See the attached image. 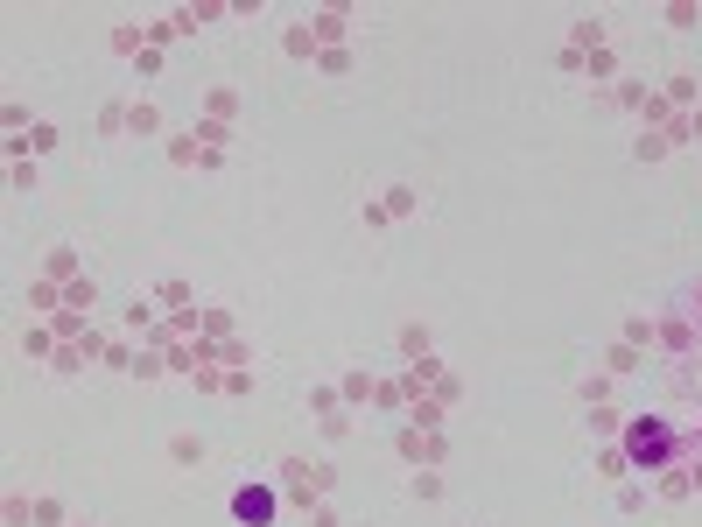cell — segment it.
<instances>
[{
  "label": "cell",
  "mask_w": 702,
  "mask_h": 527,
  "mask_svg": "<svg viewBox=\"0 0 702 527\" xmlns=\"http://www.w3.org/2000/svg\"><path fill=\"white\" fill-rule=\"evenodd\" d=\"M225 148H232V127H218V120H190L183 134H169L176 169H225Z\"/></svg>",
  "instance_id": "cell-1"
},
{
  "label": "cell",
  "mask_w": 702,
  "mask_h": 527,
  "mask_svg": "<svg viewBox=\"0 0 702 527\" xmlns=\"http://www.w3.org/2000/svg\"><path fill=\"white\" fill-rule=\"evenodd\" d=\"M618 450H625L639 471H660V464H674V429L653 422V415H632V422L618 429Z\"/></svg>",
  "instance_id": "cell-2"
},
{
  "label": "cell",
  "mask_w": 702,
  "mask_h": 527,
  "mask_svg": "<svg viewBox=\"0 0 702 527\" xmlns=\"http://www.w3.org/2000/svg\"><path fill=\"white\" fill-rule=\"evenodd\" d=\"M394 450H401V464H408V471H443V457H450V436H443V429H415V422H401Z\"/></svg>",
  "instance_id": "cell-3"
},
{
  "label": "cell",
  "mask_w": 702,
  "mask_h": 527,
  "mask_svg": "<svg viewBox=\"0 0 702 527\" xmlns=\"http://www.w3.org/2000/svg\"><path fill=\"white\" fill-rule=\"evenodd\" d=\"M415 211H422V190H408V183H394V190H380V197H366V204H359L366 232H380V225H408Z\"/></svg>",
  "instance_id": "cell-4"
},
{
  "label": "cell",
  "mask_w": 702,
  "mask_h": 527,
  "mask_svg": "<svg viewBox=\"0 0 702 527\" xmlns=\"http://www.w3.org/2000/svg\"><path fill=\"white\" fill-rule=\"evenodd\" d=\"M281 492H288L295 506H323V499H330V464L288 457V464H281Z\"/></svg>",
  "instance_id": "cell-5"
},
{
  "label": "cell",
  "mask_w": 702,
  "mask_h": 527,
  "mask_svg": "<svg viewBox=\"0 0 702 527\" xmlns=\"http://www.w3.org/2000/svg\"><path fill=\"white\" fill-rule=\"evenodd\" d=\"M85 366H106V331H78V338H64L57 359H50V373H85Z\"/></svg>",
  "instance_id": "cell-6"
},
{
  "label": "cell",
  "mask_w": 702,
  "mask_h": 527,
  "mask_svg": "<svg viewBox=\"0 0 702 527\" xmlns=\"http://www.w3.org/2000/svg\"><path fill=\"white\" fill-rule=\"evenodd\" d=\"M597 50H611V29H604V22H590V15H583V22H576V29H569V43H562V71H569V78H576V64H583V57H597Z\"/></svg>",
  "instance_id": "cell-7"
},
{
  "label": "cell",
  "mask_w": 702,
  "mask_h": 527,
  "mask_svg": "<svg viewBox=\"0 0 702 527\" xmlns=\"http://www.w3.org/2000/svg\"><path fill=\"white\" fill-rule=\"evenodd\" d=\"M309 22V36H316V57L323 50H351V15L344 8H316V15H302Z\"/></svg>",
  "instance_id": "cell-8"
},
{
  "label": "cell",
  "mask_w": 702,
  "mask_h": 527,
  "mask_svg": "<svg viewBox=\"0 0 702 527\" xmlns=\"http://www.w3.org/2000/svg\"><path fill=\"white\" fill-rule=\"evenodd\" d=\"M36 275H43V282H57V289H71V282H85V260H78V246H50Z\"/></svg>",
  "instance_id": "cell-9"
},
{
  "label": "cell",
  "mask_w": 702,
  "mask_h": 527,
  "mask_svg": "<svg viewBox=\"0 0 702 527\" xmlns=\"http://www.w3.org/2000/svg\"><path fill=\"white\" fill-rule=\"evenodd\" d=\"M660 99H667L674 113H695V106H702V71H667Z\"/></svg>",
  "instance_id": "cell-10"
},
{
  "label": "cell",
  "mask_w": 702,
  "mask_h": 527,
  "mask_svg": "<svg viewBox=\"0 0 702 527\" xmlns=\"http://www.w3.org/2000/svg\"><path fill=\"white\" fill-rule=\"evenodd\" d=\"M57 345H64V338H57V324H50V317H29V324H22V352H29V359H43V366H50V359H57Z\"/></svg>",
  "instance_id": "cell-11"
},
{
  "label": "cell",
  "mask_w": 702,
  "mask_h": 527,
  "mask_svg": "<svg viewBox=\"0 0 702 527\" xmlns=\"http://www.w3.org/2000/svg\"><path fill=\"white\" fill-rule=\"evenodd\" d=\"M337 394H344V408H373V394H380V373H366V366H351V373L337 380Z\"/></svg>",
  "instance_id": "cell-12"
},
{
  "label": "cell",
  "mask_w": 702,
  "mask_h": 527,
  "mask_svg": "<svg viewBox=\"0 0 702 527\" xmlns=\"http://www.w3.org/2000/svg\"><path fill=\"white\" fill-rule=\"evenodd\" d=\"M604 99H611L618 113H632V120H639V113H646V99H653V85H646V78H618Z\"/></svg>",
  "instance_id": "cell-13"
},
{
  "label": "cell",
  "mask_w": 702,
  "mask_h": 527,
  "mask_svg": "<svg viewBox=\"0 0 702 527\" xmlns=\"http://www.w3.org/2000/svg\"><path fill=\"white\" fill-rule=\"evenodd\" d=\"M576 394H583V408H618V380H611L604 366H597V373H583V387H576Z\"/></svg>",
  "instance_id": "cell-14"
},
{
  "label": "cell",
  "mask_w": 702,
  "mask_h": 527,
  "mask_svg": "<svg viewBox=\"0 0 702 527\" xmlns=\"http://www.w3.org/2000/svg\"><path fill=\"white\" fill-rule=\"evenodd\" d=\"M653 492H660V499H688V492H695V471H688V464H660V471H653Z\"/></svg>",
  "instance_id": "cell-15"
},
{
  "label": "cell",
  "mask_w": 702,
  "mask_h": 527,
  "mask_svg": "<svg viewBox=\"0 0 702 527\" xmlns=\"http://www.w3.org/2000/svg\"><path fill=\"white\" fill-rule=\"evenodd\" d=\"M576 78H590V85H604V92H611V85H618V50H597V57H583V64H576Z\"/></svg>",
  "instance_id": "cell-16"
},
{
  "label": "cell",
  "mask_w": 702,
  "mask_h": 527,
  "mask_svg": "<svg viewBox=\"0 0 702 527\" xmlns=\"http://www.w3.org/2000/svg\"><path fill=\"white\" fill-rule=\"evenodd\" d=\"M204 120L232 127V120H239V92H232V85H211V92H204Z\"/></svg>",
  "instance_id": "cell-17"
},
{
  "label": "cell",
  "mask_w": 702,
  "mask_h": 527,
  "mask_svg": "<svg viewBox=\"0 0 702 527\" xmlns=\"http://www.w3.org/2000/svg\"><path fill=\"white\" fill-rule=\"evenodd\" d=\"M127 134H141V141L162 134V106L155 99H127Z\"/></svg>",
  "instance_id": "cell-18"
},
{
  "label": "cell",
  "mask_w": 702,
  "mask_h": 527,
  "mask_svg": "<svg viewBox=\"0 0 702 527\" xmlns=\"http://www.w3.org/2000/svg\"><path fill=\"white\" fill-rule=\"evenodd\" d=\"M674 148H681L674 134H653V127H639V134H632V155H639V162H667Z\"/></svg>",
  "instance_id": "cell-19"
},
{
  "label": "cell",
  "mask_w": 702,
  "mask_h": 527,
  "mask_svg": "<svg viewBox=\"0 0 702 527\" xmlns=\"http://www.w3.org/2000/svg\"><path fill=\"white\" fill-rule=\"evenodd\" d=\"M408 422H415V429H443V422H450V408H443L436 394H408Z\"/></svg>",
  "instance_id": "cell-20"
},
{
  "label": "cell",
  "mask_w": 702,
  "mask_h": 527,
  "mask_svg": "<svg viewBox=\"0 0 702 527\" xmlns=\"http://www.w3.org/2000/svg\"><path fill=\"white\" fill-rule=\"evenodd\" d=\"M232 506H239V520H246V527H267V513H274V492H260V485H246V492H239Z\"/></svg>",
  "instance_id": "cell-21"
},
{
  "label": "cell",
  "mask_w": 702,
  "mask_h": 527,
  "mask_svg": "<svg viewBox=\"0 0 702 527\" xmlns=\"http://www.w3.org/2000/svg\"><path fill=\"white\" fill-rule=\"evenodd\" d=\"M281 50H288L295 64H316V36H309V22H288V29H281Z\"/></svg>",
  "instance_id": "cell-22"
},
{
  "label": "cell",
  "mask_w": 702,
  "mask_h": 527,
  "mask_svg": "<svg viewBox=\"0 0 702 527\" xmlns=\"http://www.w3.org/2000/svg\"><path fill=\"white\" fill-rule=\"evenodd\" d=\"M57 310H64V289L36 275V282H29V317H57Z\"/></svg>",
  "instance_id": "cell-23"
},
{
  "label": "cell",
  "mask_w": 702,
  "mask_h": 527,
  "mask_svg": "<svg viewBox=\"0 0 702 527\" xmlns=\"http://www.w3.org/2000/svg\"><path fill=\"white\" fill-rule=\"evenodd\" d=\"M373 408H380V415H408V373H394V380H380V394H373Z\"/></svg>",
  "instance_id": "cell-24"
},
{
  "label": "cell",
  "mask_w": 702,
  "mask_h": 527,
  "mask_svg": "<svg viewBox=\"0 0 702 527\" xmlns=\"http://www.w3.org/2000/svg\"><path fill=\"white\" fill-rule=\"evenodd\" d=\"M204 338H211V345H232V338H239V324H232V310H218V303H204Z\"/></svg>",
  "instance_id": "cell-25"
},
{
  "label": "cell",
  "mask_w": 702,
  "mask_h": 527,
  "mask_svg": "<svg viewBox=\"0 0 702 527\" xmlns=\"http://www.w3.org/2000/svg\"><path fill=\"white\" fill-rule=\"evenodd\" d=\"M639 359H646V352H639V345H625V338H618V345H611V352H604V373H611V380H625V373H639Z\"/></svg>",
  "instance_id": "cell-26"
},
{
  "label": "cell",
  "mask_w": 702,
  "mask_h": 527,
  "mask_svg": "<svg viewBox=\"0 0 702 527\" xmlns=\"http://www.w3.org/2000/svg\"><path fill=\"white\" fill-rule=\"evenodd\" d=\"M625 471H632V457H625L618 443H604V450H597V478H604V485H625Z\"/></svg>",
  "instance_id": "cell-27"
},
{
  "label": "cell",
  "mask_w": 702,
  "mask_h": 527,
  "mask_svg": "<svg viewBox=\"0 0 702 527\" xmlns=\"http://www.w3.org/2000/svg\"><path fill=\"white\" fill-rule=\"evenodd\" d=\"M113 50H120V57H141V50H148V22H141V29L120 22V29H113Z\"/></svg>",
  "instance_id": "cell-28"
},
{
  "label": "cell",
  "mask_w": 702,
  "mask_h": 527,
  "mask_svg": "<svg viewBox=\"0 0 702 527\" xmlns=\"http://www.w3.org/2000/svg\"><path fill=\"white\" fill-rule=\"evenodd\" d=\"M309 415H316V422L344 415V394H337V387H309Z\"/></svg>",
  "instance_id": "cell-29"
},
{
  "label": "cell",
  "mask_w": 702,
  "mask_h": 527,
  "mask_svg": "<svg viewBox=\"0 0 702 527\" xmlns=\"http://www.w3.org/2000/svg\"><path fill=\"white\" fill-rule=\"evenodd\" d=\"M660 22H667V29H695V22H702V8H695V0H667Z\"/></svg>",
  "instance_id": "cell-30"
},
{
  "label": "cell",
  "mask_w": 702,
  "mask_h": 527,
  "mask_svg": "<svg viewBox=\"0 0 702 527\" xmlns=\"http://www.w3.org/2000/svg\"><path fill=\"white\" fill-rule=\"evenodd\" d=\"M92 303H99V282H92V275L64 289V310H85V317H92Z\"/></svg>",
  "instance_id": "cell-31"
},
{
  "label": "cell",
  "mask_w": 702,
  "mask_h": 527,
  "mask_svg": "<svg viewBox=\"0 0 702 527\" xmlns=\"http://www.w3.org/2000/svg\"><path fill=\"white\" fill-rule=\"evenodd\" d=\"M155 303H162V310H197V303H190V282H176V275L155 289Z\"/></svg>",
  "instance_id": "cell-32"
},
{
  "label": "cell",
  "mask_w": 702,
  "mask_h": 527,
  "mask_svg": "<svg viewBox=\"0 0 702 527\" xmlns=\"http://www.w3.org/2000/svg\"><path fill=\"white\" fill-rule=\"evenodd\" d=\"M625 345H639V352L660 345V324H653V317H625Z\"/></svg>",
  "instance_id": "cell-33"
},
{
  "label": "cell",
  "mask_w": 702,
  "mask_h": 527,
  "mask_svg": "<svg viewBox=\"0 0 702 527\" xmlns=\"http://www.w3.org/2000/svg\"><path fill=\"white\" fill-rule=\"evenodd\" d=\"M618 429H625V415H618V408H590V436H597V443H611Z\"/></svg>",
  "instance_id": "cell-34"
},
{
  "label": "cell",
  "mask_w": 702,
  "mask_h": 527,
  "mask_svg": "<svg viewBox=\"0 0 702 527\" xmlns=\"http://www.w3.org/2000/svg\"><path fill=\"white\" fill-rule=\"evenodd\" d=\"M0 513H8V527H36V499H22V492H8Z\"/></svg>",
  "instance_id": "cell-35"
},
{
  "label": "cell",
  "mask_w": 702,
  "mask_h": 527,
  "mask_svg": "<svg viewBox=\"0 0 702 527\" xmlns=\"http://www.w3.org/2000/svg\"><path fill=\"white\" fill-rule=\"evenodd\" d=\"M429 352H436V345H429V331H422V324H408V331H401V359H429Z\"/></svg>",
  "instance_id": "cell-36"
},
{
  "label": "cell",
  "mask_w": 702,
  "mask_h": 527,
  "mask_svg": "<svg viewBox=\"0 0 702 527\" xmlns=\"http://www.w3.org/2000/svg\"><path fill=\"white\" fill-rule=\"evenodd\" d=\"M218 394H232V401H246L253 394V366H225V387Z\"/></svg>",
  "instance_id": "cell-37"
},
{
  "label": "cell",
  "mask_w": 702,
  "mask_h": 527,
  "mask_svg": "<svg viewBox=\"0 0 702 527\" xmlns=\"http://www.w3.org/2000/svg\"><path fill=\"white\" fill-rule=\"evenodd\" d=\"M36 527H71V506L64 499H36Z\"/></svg>",
  "instance_id": "cell-38"
},
{
  "label": "cell",
  "mask_w": 702,
  "mask_h": 527,
  "mask_svg": "<svg viewBox=\"0 0 702 527\" xmlns=\"http://www.w3.org/2000/svg\"><path fill=\"white\" fill-rule=\"evenodd\" d=\"M316 71H323V78H344V71H351V50H323Z\"/></svg>",
  "instance_id": "cell-39"
},
{
  "label": "cell",
  "mask_w": 702,
  "mask_h": 527,
  "mask_svg": "<svg viewBox=\"0 0 702 527\" xmlns=\"http://www.w3.org/2000/svg\"><path fill=\"white\" fill-rule=\"evenodd\" d=\"M408 485H415V499H443V471H415Z\"/></svg>",
  "instance_id": "cell-40"
},
{
  "label": "cell",
  "mask_w": 702,
  "mask_h": 527,
  "mask_svg": "<svg viewBox=\"0 0 702 527\" xmlns=\"http://www.w3.org/2000/svg\"><path fill=\"white\" fill-rule=\"evenodd\" d=\"M99 134H127V99H120V106H106V113H99Z\"/></svg>",
  "instance_id": "cell-41"
},
{
  "label": "cell",
  "mask_w": 702,
  "mask_h": 527,
  "mask_svg": "<svg viewBox=\"0 0 702 527\" xmlns=\"http://www.w3.org/2000/svg\"><path fill=\"white\" fill-rule=\"evenodd\" d=\"M218 359H225V366H253V345H246V338H232V345H218Z\"/></svg>",
  "instance_id": "cell-42"
},
{
  "label": "cell",
  "mask_w": 702,
  "mask_h": 527,
  "mask_svg": "<svg viewBox=\"0 0 702 527\" xmlns=\"http://www.w3.org/2000/svg\"><path fill=\"white\" fill-rule=\"evenodd\" d=\"M169 457H176V464H197V457H204V443H197V436H176V443H169Z\"/></svg>",
  "instance_id": "cell-43"
},
{
  "label": "cell",
  "mask_w": 702,
  "mask_h": 527,
  "mask_svg": "<svg viewBox=\"0 0 702 527\" xmlns=\"http://www.w3.org/2000/svg\"><path fill=\"white\" fill-rule=\"evenodd\" d=\"M8 183L15 190H36V162H8Z\"/></svg>",
  "instance_id": "cell-44"
},
{
  "label": "cell",
  "mask_w": 702,
  "mask_h": 527,
  "mask_svg": "<svg viewBox=\"0 0 702 527\" xmlns=\"http://www.w3.org/2000/svg\"><path fill=\"white\" fill-rule=\"evenodd\" d=\"M309 527H344V520H337V506L323 499V506H309Z\"/></svg>",
  "instance_id": "cell-45"
},
{
  "label": "cell",
  "mask_w": 702,
  "mask_h": 527,
  "mask_svg": "<svg viewBox=\"0 0 702 527\" xmlns=\"http://www.w3.org/2000/svg\"><path fill=\"white\" fill-rule=\"evenodd\" d=\"M688 148H702V106L688 113Z\"/></svg>",
  "instance_id": "cell-46"
},
{
  "label": "cell",
  "mask_w": 702,
  "mask_h": 527,
  "mask_svg": "<svg viewBox=\"0 0 702 527\" xmlns=\"http://www.w3.org/2000/svg\"><path fill=\"white\" fill-rule=\"evenodd\" d=\"M71 527H92V520H71Z\"/></svg>",
  "instance_id": "cell-47"
}]
</instances>
